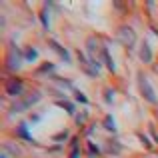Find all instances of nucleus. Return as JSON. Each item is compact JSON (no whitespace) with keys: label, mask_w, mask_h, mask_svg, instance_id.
Listing matches in <instances>:
<instances>
[{"label":"nucleus","mask_w":158,"mask_h":158,"mask_svg":"<svg viewBox=\"0 0 158 158\" xmlns=\"http://www.w3.org/2000/svg\"><path fill=\"white\" fill-rule=\"evenodd\" d=\"M48 44H50V48H52V50H54V52L58 54V56L62 58V62H66V64H70V62H72V60H70V52L66 50V48L62 46V44H58L56 40H50Z\"/></svg>","instance_id":"obj_7"},{"label":"nucleus","mask_w":158,"mask_h":158,"mask_svg":"<svg viewBox=\"0 0 158 158\" xmlns=\"http://www.w3.org/2000/svg\"><path fill=\"white\" fill-rule=\"evenodd\" d=\"M40 22H42L44 30H50V16H48V6L44 4L42 12H40Z\"/></svg>","instance_id":"obj_11"},{"label":"nucleus","mask_w":158,"mask_h":158,"mask_svg":"<svg viewBox=\"0 0 158 158\" xmlns=\"http://www.w3.org/2000/svg\"><path fill=\"white\" fill-rule=\"evenodd\" d=\"M4 90H6L8 96H24L26 86H24V82L20 80V78H8V80L4 82Z\"/></svg>","instance_id":"obj_3"},{"label":"nucleus","mask_w":158,"mask_h":158,"mask_svg":"<svg viewBox=\"0 0 158 158\" xmlns=\"http://www.w3.org/2000/svg\"><path fill=\"white\" fill-rule=\"evenodd\" d=\"M138 58L144 62V64H150L152 60H154V54H152V50H150V44L144 40L142 44H140V50H138Z\"/></svg>","instance_id":"obj_6"},{"label":"nucleus","mask_w":158,"mask_h":158,"mask_svg":"<svg viewBox=\"0 0 158 158\" xmlns=\"http://www.w3.org/2000/svg\"><path fill=\"white\" fill-rule=\"evenodd\" d=\"M48 72H54V64H50V62H46V64H42V66H40V68L38 70H36V76H38V74H42V76H44V74H48Z\"/></svg>","instance_id":"obj_15"},{"label":"nucleus","mask_w":158,"mask_h":158,"mask_svg":"<svg viewBox=\"0 0 158 158\" xmlns=\"http://www.w3.org/2000/svg\"><path fill=\"white\" fill-rule=\"evenodd\" d=\"M104 128H106L108 132H116V124H114L112 114H106V118H104Z\"/></svg>","instance_id":"obj_14"},{"label":"nucleus","mask_w":158,"mask_h":158,"mask_svg":"<svg viewBox=\"0 0 158 158\" xmlns=\"http://www.w3.org/2000/svg\"><path fill=\"white\" fill-rule=\"evenodd\" d=\"M140 138H142V142H144V146H146V148H150V146H152V144H150V140H148L144 134H140Z\"/></svg>","instance_id":"obj_20"},{"label":"nucleus","mask_w":158,"mask_h":158,"mask_svg":"<svg viewBox=\"0 0 158 158\" xmlns=\"http://www.w3.org/2000/svg\"><path fill=\"white\" fill-rule=\"evenodd\" d=\"M100 58H102V62L106 64V68L110 70V72H116V64H114V60H112V56H110V50H108L106 46L100 48Z\"/></svg>","instance_id":"obj_8"},{"label":"nucleus","mask_w":158,"mask_h":158,"mask_svg":"<svg viewBox=\"0 0 158 158\" xmlns=\"http://www.w3.org/2000/svg\"><path fill=\"white\" fill-rule=\"evenodd\" d=\"M22 58L24 54L18 50V46L16 44H10V52H8V60H6V66L14 72V70H18L20 66H22Z\"/></svg>","instance_id":"obj_4"},{"label":"nucleus","mask_w":158,"mask_h":158,"mask_svg":"<svg viewBox=\"0 0 158 158\" xmlns=\"http://www.w3.org/2000/svg\"><path fill=\"white\" fill-rule=\"evenodd\" d=\"M36 58H38V50H36V48L28 46L26 50H24V60L26 62H32V60H36Z\"/></svg>","instance_id":"obj_13"},{"label":"nucleus","mask_w":158,"mask_h":158,"mask_svg":"<svg viewBox=\"0 0 158 158\" xmlns=\"http://www.w3.org/2000/svg\"><path fill=\"white\" fill-rule=\"evenodd\" d=\"M138 88H140V94H142L150 104H156V102H158L154 88H152V84L148 82V78H146V74H144V72H138Z\"/></svg>","instance_id":"obj_2"},{"label":"nucleus","mask_w":158,"mask_h":158,"mask_svg":"<svg viewBox=\"0 0 158 158\" xmlns=\"http://www.w3.org/2000/svg\"><path fill=\"white\" fill-rule=\"evenodd\" d=\"M56 104L62 106L70 116H76V104H72V102H68V100H56Z\"/></svg>","instance_id":"obj_10"},{"label":"nucleus","mask_w":158,"mask_h":158,"mask_svg":"<svg viewBox=\"0 0 158 158\" xmlns=\"http://www.w3.org/2000/svg\"><path fill=\"white\" fill-rule=\"evenodd\" d=\"M112 98H114V90H112V88L104 90V100L106 102H112Z\"/></svg>","instance_id":"obj_18"},{"label":"nucleus","mask_w":158,"mask_h":158,"mask_svg":"<svg viewBox=\"0 0 158 158\" xmlns=\"http://www.w3.org/2000/svg\"><path fill=\"white\" fill-rule=\"evenodd\" d=\"M88 154L92 156V158H98V156H100V150H98V146H96L94 142H90V140H88Z\"/></svg>","instance_id":"obj_16"},{"label":"nucleus","mask_w":158,"mask_h":158,"mask_svg":"<svg viewBox=\"0 0 158 158\" xmlns=\"http://www.w3.org/2000/svg\"><path fill=\"white\" fill-rule=\"evenodd\" d=\"M116 38L128 48L134 46V42H136V34H134V30H132L130 26H120L118 32H116Z\"/></svg>","instance_id":"obj_5"},{"label":"nucleus","mask_w":158,"mask_h":158,"mask_svg":"<svg viewBox=\"0 0 158 158\" xmlns=\"http://www.w3.org/2000/svg\"><path fill=\"white\" fill-rule=\"evenodd\" d=\"M150 134H152V138H154V142L158 144V132L154 130V126H150Z\"/></svg>","instance_id":"obj_19"},{"label":"nucleus","mask_w":158,"mask_h":158,"mask_svg":"<svg viewBox=\"0 0 158 158\" xmlns=\"http://www.w3.org/2000/svg\"><path fill=\"white\" fill-rule=\"evenodd\" d=\"M2 158H6V154H2Z\"/></svg>","instance_id":"obj_21"},{"label":"nucleus","mask_w":158,"mask_h":158,"mask_svg":"<svg viewBox=\"0 0 158 158\" xmlns=\"http://www.w3.org/2000/svg\"><path fill=\"white\" fill-rule=\"evenodd\" d=\"M68 158H80V144H78V138H72V142H70V156Z\"/></svg>","instance_id":"obj_12"},{"label":"nucleus","mask_w":158,"mask_h":158,"mask_svg":"<svg viewBox=\"0 0 158 158\" xmlns=\"http://www.w3.org/2000/svg\"><path fill=\"white\" fill-rule=\"evenodd\" d=\"M74 98H76L78 102H82V104H88V98H86L80 90H76V88H74Z\"/></svg>","instance_id":"obj_17"},{"label":"nucleus","mask_w":158,"mask_h":158,"mask_svg":"<svg viewBox=\"0 0 158 158\" xmlns=\"http://www.w3.org/2000/svg\"><path fill=\"white\" fill-rule=\"evenodd\" d=\"M40 98H42V94H40V92H26L22 98H20V100H16L14 104L10 106V108H12V110H10V114H16V112H22L24 108H30L32 104H36V102H38Z\"/></svg>","instance_id":"obj_1"},{"label":"nucleus","mask_w":158,"mask_h":158,"mask_svg":"<svg viewBox=\"0 0 158 158\" xmlns=\"http://www.w3.org/2000/svg\"><path fill=\"white\" fill-rule=\"evenodd\" d=\"M16 134H18L20 138H24L26 142H34L32 134L28 132V122H20V124H18V128H16Z\"/></svg>","instance_id":"obj_9"}]
</instances>
